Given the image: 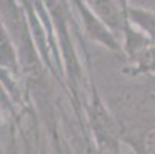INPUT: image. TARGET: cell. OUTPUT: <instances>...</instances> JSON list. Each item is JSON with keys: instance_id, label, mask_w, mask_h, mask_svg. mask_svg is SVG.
<instances>
[{"instance_id": "1", "label": "cell", "mask_w": 155, "mask_h": 154, "mask_svg": "<svg viewBox=\"0 0 155 154\" xmlns=\"http://www.w3.org/2000/svg\"><path fill=\"white\" fill-rule=\"evenodd\" d=\"M89 3L97 14V17L110 29H117L120 26V11L114 5L112 0H89Z\"/></svg>"}, {"instance_id": "2", "label": "cell", "mask_w": 155, "mask_h": 154, "mask_svg": "<svg viewBox=\"0 0 155 154\" xmlns=\"http://www.w3.org/2000/svg\"><path fill=\"white\" fill-rule=\"evenodd\" d=\"M127 14H129V20L137 23L155 42V14L143 9H135V8L127 9Z\"/></svg>"}]
</instances>
